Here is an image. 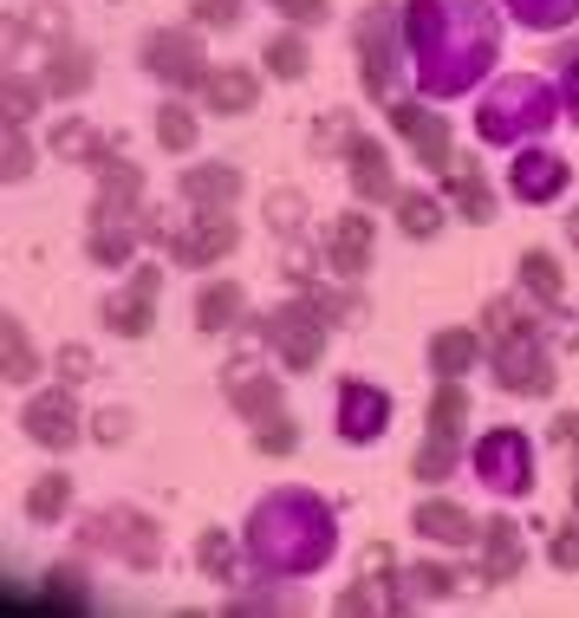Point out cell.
Instances as JSON below:
<instances>
[{
    "label": "cell",
    "instance_id": "obj_1",
    "mask_svg": "<svg viewBox=\"0 0 579 618\" xmlns=\"http://www.w3.org/2000/svg\"><path fill=\"white\" fill-rule=\"evenodd\" d=\"M26 436L33 443H46V449H66V443H78V411L66 391H46V398H33L26 404Z\"/></svg>",
    "mask_w": 579,
    "mask_h": 618
},
{
    "label": "cell",
    "instance_id": "obj_2",
    "mask_svg": "<svg viewBox=\"0 0 579 618\" xmlns=\"http://www.w3.org/2000/svg\"><path fill=\"white\" fill-rule=\"evenodd\" d=\"M267 333H274V345H281V358H287L293 371H306V365L319 358V319H313L306 306H287Z\"/></svg>",
    "mask_w": 579,
    "mask_h": 618
},
{
    "label": "cell",
    "instance_id": "obj_3",
    "mask_svg": "<svg viewBox=\"0 0 579 618\" xmlns=\"http://www.w3.org/2000/svg\"><path fill=\"white\" fill-rule=\"evenodd\" d=\"M514 573H521V534H514V521H489L482 528V579L507 586Z\"/></svg>",
    "mask_w": 579,
    "mask_h": 618
},
{
    "label": "cell",
    "instance_id": "obj_4",
    "mask_svg": "<svg viewBox=\"0 0 579 618\" xmlns=\"http://www.w3.org/2000/svg\"><path fill=\"white\" fill-rule=\"evenodd\" d=\"M332 268L339 274H364L371 268V215H339L332 221Z\"/></svg>",
    "mask_w": 579,
    "mask_h": 618
},
{
    "label": "cell",
    "instance_id": "obj_5",
    "mask_svg": "<svg viewBox=\"0 0 579 618\" xmlns=\"http://www.w3.org/2000/svg\"><path fill=\"white\" fill-rule=\"evenodd\" d=\"M352 183H359V196H371V203L397 196V183H391V163H384V150H378L371 138H352Z\"/></svg>",
    "mask_w": 579,
    "mask_h": 618
},
{
    "label": "cell",
    "instance_id": "obj_6",
    "mask_svg": "<svg viewBox=\"0 0 579 618\" xmlns=\"http://www.w3.org/2000/svg\"><path fill=\"white\" fill-rule=\"evenodd\" d=\"M417 528H424L430 541H449V547H469V541H476V521H469L456 501H424V508H417Z\"/></svg>",
    "mask_w": 579,
    "mask_h": 618
},
{
    "label": "cell",
    "instance_id": "obj_7",
    "mask_svg": "<svg viewBox=\"0 0 579 618\" xmlns=\"http://www.w3.org/2000/svg\"><path fill=\"white\" fill-rule=\"evenodd\" d=\"M391 118H397V131H404V138L417 143V150L430 156L436 170H449V138H443V124H436V118H424L417 105H397Z\"/></svg>",
    "mask_w": 579,
    "mask_h": 618
},
{
    "label": "cell",
    "instance_id": "obj_8",
    "mask_svg": "<svg viewBox=\"0 0 579 618\" xmlns=\"http://www.w3.org/2000/svg\"><path fill=\"white\" fill-rule=\"evenodd\" d=\"M234 248V221L228 215H203V228L183 241V261H196V268H209V261H221Z\"/></svg>",
    "mask_w": 579,
    "mask_h": 618
},
{
    "label": "cell",
    "instance_id": "obj_9",
    "mask_svg": "<svg viewBox=\"0 0 579 618\" xmlns=\"http://www.w3.org/2000/svg\"><path fill=\"white\" fill-rule=\"evenodd\" d=\"M203 91H209V105L216 111H254V72H209L203 78Z\"/></svg>",
    "mask_w": 579,
    "mask_h": 618
},
{
    "label": "cell",
    "instance_id": "obj_10",
    "mask_svg": "<svg viewBox=\"0 0 579 618\" xmlns=\"http://www.w3.org/2000/svg\"><path fill=\"white\" fill-rule=\"evenodd\" d=\"M150 300H156V268H144L138 286H131V300L111 313V326H118L124 339H144V333H150Z\"/></svg>",
    "mask_w": 579,
    "mask_h": 618
},
{
    "label": "cell",
    "instance_id": "obj_11",
    "mask_svg": "<svg viewBox=\"0 0 579 618\" xmlns=\"http://www.w3.org/2000/svg\"><path fill=\"white\" fill-rule=\"evenodd\" d=\"M502 384L507 391H527V398H547V391H554V371H547V358H534V351H507Z\"/></svg>",
    "mask_w": 579,
    "mask_h": 618
},
{
    "label": "cell",
    "instance_id": "obj_12",
    "mask_svg": "<svg viewBox=\"0 0 579 618\" xmlns=\"http://www.w3.org/2000/svg\"><path fill=\"white\" fill-rule=\"evenodd\" d=\"M0 365H7V378H13V384L40 378V358H33L26 333H20V319H7V326H0Z\"/></svg>",
    "mask_w": 579,
    "mask_h": 618
},
{
    "label": "cell",
    "instance_id": "obj_13",
    "mask_svg": "<svg viewBox=\"0 0 579 618\" xmlns=\"http://www.w3.org/2000/svg\"><path fill=\"white\" fill-rule=\"evenodd\" d=\"M234 313H241V286H209L203 300H196V319H203V333H221V326H234Z\"/></svg>",
    "mask_w": 579,
    "mask_h": 618
},
{
    "label": "cell",
    "instance_id": "obj_14",
    "mask_svg": "<svg viewBox=\"0 0 579 618\" xmlns=\"http://www.w3.org/2000/svg\"><path fill=\"white\" fill-rule=\"evenodd\" d=\"M384 430V398H364L359 384L346 391V436L352 443H364V436H378Z\"/></svg>",
    "mask_w": 579,
    "mask_h": 618
},
{
    "label": "cell",
    "instance_id": "obj_15",
    "mask_svg": "<svg viewBox=\"0 0 579 618\" xmlns=\"http://www.w3.org/2000/svg\"><path fill=\"white\" fill-rule=\"evenodd\" d=\"M449 183H456V203L469 208V221H489V215H495V196H489V183H482L476 170L449 163Z\"/></svg>",
    "mask_w": 579,
    "mask_h": 618
},
{
    "label": "cell",
    "instance_id": "obj_16",
    "mask_svg": "<svg viewBox=\"0 0 579 618\" xmlns=\"http://www.w3.org/2000/svg\"><path fill=\"white\" fill-rule=\"evenodd\" d=\"M66 501H73V481H66V476H40V481H33V495H26V514H33V521H53Z\"/></svg>",
    "mask_w": 579,
    "mask_h": 618
},
{
    "label": "cell",
    "instance_id": "obj_17",
    "mask_svg": "<svg viewBox=\"0 0 579 618\" xmlns=\"http://www.w3.org/2000/svg\"><path fill=\"white\" fill-rule=\"evenodd\" d=\"M430 358H436V371H462V365H476V333H436L430 345Z\"/></svg>",
    "mask_w": 579,
    "mask_h": 618
},
{
    "label": "cell",
    "instance_id": "obj_18",
    "mask_svg": "<svg viewBox=\"0 0 579 618\" xmlns=\"http://www.w3.org/2000/svg\"><path fill=\"white\" fill-rule=\"evenodd\" d=\"M462 416H469V398H462L456 384H443V391H436V404H430V430H436V436H456V430H462Z\"/></svg>",
    "mask_w": 579,
    "mask_h": 618
},
{
    "label": "cell",
    "instance_id": "obj_19",
    "mask_svg": "<svg viewBox=\"0 0 579 618\" xmlns=\"http://www.w3.org/2000/svg\"><path fill=\"white\" fill-rule=\"evenodd\" d=\"M234 189H241L234 170H189V196H196V203H228Z\"/></svg>",
    "mask_w": 579,
    "mask_h": 618
},
{
    "label": "cell",
    "instance_id": "obj_20",
    "mask_svg": "<svg viewBox=\"0 0 579 618\" xmlns=\"http://www.w3.org/2000/svg\"><path fill=\"white\" fill-rule=\"evenodd\" d=\"M397 215H404V235H436V221H443V208L430 203V196H397Z\"/></svg>",
    "mask_w": 579,
    "mask_h": 618
},
{
    "label": "cell",
    "instance_id": "obj_21",
    "mask_svg": "<svg viewBox=\"0 0 579 618\" xmlns=\"http://www.w3.org/2000/svg\"><path fill=\"white\" fill-rule=\"evenodd\" d=\"M150 59H156V72L170 66V78H196V66H189V59H196V53H189V40H156V46H150Z\"/></svg>",
    "mask_w": 579,
    "mask_h": 618
},
{
    "label": "cell",
    "instance_id": "obj_22",
    "mask_svg": "<svg viewBox=\"0 0 579 618\" xmlns=\"http://www.w3.org/2000/svg\"><path fill=\"white\" fill-rule=\"evenodd\" d=\"M267 72H274V78H299V72H306V46H299V40H274V46H267Z\"/></svg>",
    "mask_w": 579,
    "mask_h": 618
},
{
    "label": "cell",
    "instance_id": "obj_23",
    "mask_svg": "<svg viewBox=\"0 0 579 618\" xmlns=\"http://www.w3.org/2000/svg\"><path fill=\"white\" fill-rule=\"evenodd\" d=\"M449 463H456V436H430V449H417V476L424 481L449 476Z\"/></svg>",
    "mask_w": 579,
    "mask_h": 618
},
{
    "label": "cell",
    "instance_id": "obj_24",
    "mask_svg": "<svg viewBox=\"0 0 579 618\" xmlns=\"http://www.w3.org/2000/svg\"><path fill=\"white\" fill-rule=\"evenodd\" d=\"M521 274L534 280V293H540V300H560V268H554V254H527V261H521Z\"/></svg>",
    "mask_w": 579,
    "mask_h": 618
},
{
    "label": "cell",
    "instance_id": "obj_25",
    "mask_svg": "<svg viewBox=\"0 0 579 618\" xmlns=\"http://www.w3.org/2000/svg\"><path fill=\"white\" fill-rule=\"evenodd\" d=\"M156 138L170 143V150H189V143H196V118H189V111H163Z\"/></svg>",
    "mask_w": 579,
    "mask_h": 618
},
{
    "label": "cell",
    "instance_id": "obj_26",
    "mask_svg": "<svg viewBox=\"0 0 579 618\" xmlns=\"http://www.w3.org/2000/svg\"><path fill=\"white\" fill-rule=\"evenodd\" d=\"M7 118H13V124H26V118H33V85H26V78H13V85H7Z\"/></svg>",
    "mask_w": 579,
    "mask_h": 618
},
{
    "label": "cell",
    "instance_id": "obj_27",
    "mask_svg": "<svg viewBox=\"0 0 579 618\" xmlns=\"http://www.w3.org/2000/svg\"><path fill=\"white\" fill-rule=\"evenodd\" d=\"M261 449H274V456H287V449H293V430H287V416H274V423H261Z\"/></svg>",
    "mask_w": 579,
    "mask_h": 618
},
{
    "label": "cell",
    "instance_id": "obj_28",
    "mask_svg": "<svg viewBox=\"0 0 579 618\" xmlns=\"http://www.w3.org/2000/svg\"><path fill=\"white\" fill-rule=\"evenodd\" d=\"M554 566H567V573L579 566V528H560L554 534Z\"/></svg>",
    "mask_w": 579,
    "mask_h": 618
},
{
    "label": "cell",
    "instance_id": "obj_29",
    "mask_svg": "<svg viewBox=\"0 0 579 618\" xmlns=\"http://www.w3.org/2000/svg\"><path fill=\"white\" fill-rule=\"evenodd\" d=\"M59 365H66V384L91 378V351H85V345H66V351H59Z\"/></svg>",
    "mask_w": 579,
    "mask_h": 618
},
{
    "label": "cell",
    "instance_id": "obj_30",
    "mask_svg": "<svg viewBox=\"0 0 579 618\" xmlns=\"http://www.w3.org/2000/svg\"><path fill=\"white\" fill-rule=\"evenodd\" d=\"M489 333H502V339H521V326H514V306H507V300H495V306H489Z\"/></svg>",
    "mask_w": 579,
    "mask_h": 618
},
{
    "label": "cell",
    "instance_id": "obj_31",
    "mask_svg": "<svg viewBox=\"0 0 579 618\" xmlns=\"http://www.w3.org/2000/svg\"><path fill=\"white\" fill-rule=\"evenodd\" d=\"M274 7H281L287 20H319V13H326V0H274Z\"/></svg>",
    "mask_w": 579,
    "mask_h": 618
},
{
    "label": "cell",
    "instance_id": "obj_32",
    "mask_svg": "<svg viewBox=\"0 0 579 618\" xmlns=\"http://www.w3.org/2000/svg\"><path fill=\"white\" fill-rule=\"evenodd\" d=\"M33 163H26V143L20 138H7V176H26Z\"/></svg>",
    "mask_w": 579,
    "mask_h": 618
},
{
    "label": "cell",
    "instance_id": "obj_33",
    "mask_svg": "<svg viewBox=\"0 0 579 618\" xmlns=\"http://www.w3.org/2000/svg\"><path fill=\"white\" fill-rule=\"evenodd\" d=\"M417 579H424V586H430V593H449V586H456V573H449V566H424V573H417Z\"/></svg>",
    "mask_w": 579,
    "mask_h": 618
},
{
    "label": "cell",
    "instance_id": "obj_34",
    "mask_svg": "<svg viewBox=\"0 0 579 618\" xmlns=\"http://www.w3.org/2000/svg\"><path fill=\"white\" fill-rule=\"evenodd\" d=\"M196 13H203V20H216V26H228V20H234V0H203Z\"/></svg>",
    "mask_w": 579,
    "mask_h": 618
},
{
    "label": "cell",
    "instance_id": "obj_35",
    "mask_svg": "<svg viewBox=\"0 0 579 618\" xmlns=\"http://www.w3.org/2000/svg\"><path fill=\"white\" fill-rule=\"evenodd\" d=\"M203 566H228V541L209 534V541H203Z\"/></svg>",
    "mask_w": 579,
    "mask_h": 618
},
{
    "label": "cell",
    "instance_id": "obj_36",
    "mask_svg": "<svg viewBox=\"0 0 579 618\" xmlns=\"http://www.w3.org/2000/svg\"><path fill=\"white\" fill-rule=\"evenodd\" d=\"M560 443H579V416H560V430H554Z\"/></svg>",
    "mask_w": 579,
    "mask_h": 618
},
{
    "label": "cell",
    "instance_id": "obj_37",
    "mask_svg": "<svg viewBox=\"0 0 579 618\" xmlns=\"http://www.w3.org/2000/svg\"><path fill=\"white\" fill-rule=\"evenodd\" d=\"M573 241H579V215H573Z\"/></svg>",
    "mask_w": 579,
    "mask_h": 618
},
{
    "label": "cell",
    "instance_id": "obj_38",
    "mask_svg": "<svg viewBox=\"0 0 579 618\" xmlns=\"http://www.w3.org/2000/svg\"><path fill=\"white\" fill-rule=\"evenodd\" d=\"M573 495H579V488H573Z\"/></svg>",
    "mask_w": 579,
    "mask_h": 618
}]
</instances>
